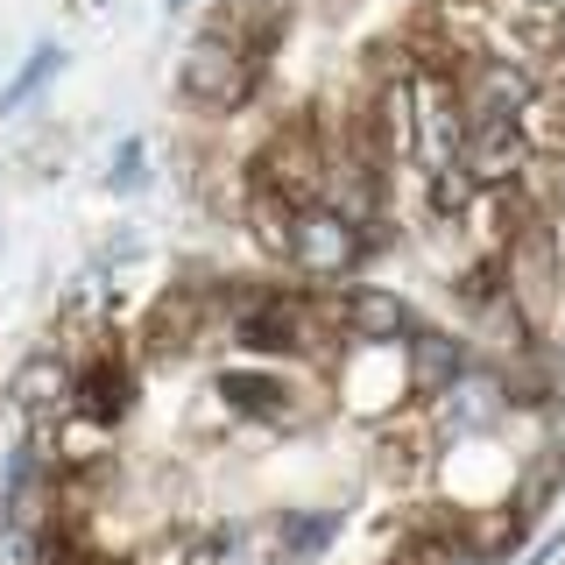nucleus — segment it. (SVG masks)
<instances>
[{
	"label": "nucleus",
	"mask_w": 565,
	"mask_h": 565,
	"mask_svg": "<svg viewBox=\"0 0 565 565\" xmlns=\"http://www.w3.org/2000/svg\"><path fill=\"white\" fill-rule=\"evenodd\" d=\"M544 78L523 57H502V50H473L467 71H459V99H467V120H523L537 106Z\"/></svg>",
	"instance_id": "5"
},
{
	"label": "nucleus",
	"mask_w": 565,
	"mask_h": 565,
	"mask_svg": "<svg viewBox=\"0 0 565 565\" xmlns=\"http://www.w3.org/2000/svg\"><path fill=\"white\" fill-rule=\"evenodd\" d=\"M367 120H375V141L388 149V163H417V85L411 71H382V85L367 93Z\"/></svg>",
	"instance_id": "12"
},
{
	"label": "nucleus",
	"mask_w": 565,
	"mask_h": 565,
	"mask_svg": "<svg viewBox=\"0 0 565 565\" xmlns=\"http://www.w3.org/2000/svg\"><path fill=\"white\" fill-rule=\"evenodd\" d=\"M424 199H431V220H467L481 205V184H473L467 163H446V170L424 177Z\"/></svg>",
	"instance_id": "19"
},
{
	"label": "nucleus",
	"mask_w": 565,
	"mask_h": 565,
	"mask_svg": "<svg viewBox=\"0 0 565 565\" xmlns=\"http://www.w3.org/2000/svg\"><path fill=\"white\" fill-rule=\"evenodd\" d=\"M220 396L234 403V411H247V417H290V396L297 388L276 375V367H226L220 375Z\"/></svg>",
	"instance_id": "16"
},
{
	"label": "nucleus",
	"mask_w": 565,
	"mask_h": 565,
	"mask_svg": "<svg viewBox=\"0 0 565 565\" xmlns=\"http://www.w3.org/2000/svg\"><path fill=\"white\" fill-rule=\"evenodd\" d=\"M282 29H290V0H226L212 35H226V43H241L247 57H269L282 43Z\"/></svg>",
	"instance_id": "14"
},
{
	"label": "nucleus",
	"mask_w": 565,
	"mask_h": 565,
	"mask_svg": "<svg viewBox=\"0 0 565 565\" xmlns=\"http://www.w3.org/2000/svg\"><path fill=\"white\" fill-rule=\"evenodd\" d=\"M0 565H50V530L0 516Z\"/></svg>",
	"instance_id": "20"
},
{
	"label": "nucleus",
	"mask_w": 565,
	"mask_h": 565,
	"mask_svg": "<svg viewBox=\"0 0 565 565\" xmlns=\"http://www.w3.org/2000/svg\"><path fill=\"white\" fill-rule=\"evenodd\" d=\"M184 8H191V0H170V14H184Z\"/></svg>",
	"instance_id": "23"
},
{
	"label": "nucleus",
	"mask_w": 565,
	"mask_h": 565,
	"mask_svg": "<svg viewBox=\"0 0 565 565\" xmlns=\"http://www.w3.org/2000/svg\"><path fill=\"white\" fill-rule=\"evenodd\" d=\"M297 212H305V205H290L282 191H262V184H247V234H255V247H262V255H282V262H290Z\"/></svg>",
	"instance_id": "17"
},
{
	"label": "nucleus",
	"mask_w": 565,
	"mask_h": 565,
	"mask_svg": "<svg viewBox=\"0 0 565 565\" xmlns=\"http://www.w3.org/2000/svg\"><path fill=\"white\" fill-rule=\"evenodd\" d=\"M516 8H544V14H558V8H565V0H516Z\"/></svg>",
	"instance_id": "22"
},
{
	"label": "nucleus",
	"mask_w": 565,
	"mask_h": 565,
	"mask_svg": "<svg viewBox=\"0 0 565 565\" xmlns=\"http://www.w3.org/2000/svg\"><path fill=\"white\" fill-rule=\"evenodd\" d=\"M141 184H149V141L128 135V141L114 149V163H106V191H114V199H135Z\"/></svg>",
	"instance_id": "21"
},
{
	"label": "nucleus",
	"mask_w": 565,
	"mask_h": 565,
	"mask_svg": "<svg viewBox=\"0 0 565 565\" xmlns=\"http://www.w3.org/2000/svg\"><path fill=\"white\" fill-rule=\"evenodd\" d=\"M467 340H452V332H438V326H417L411 340H403V388L424 403H438L446 388L467 375Z\"/></svg>",
	"instance_id": "11"
},
{
	"label": "nucleus",
	"mask_w": 565,
	"mask_h": 565,
	"mask_svg": "<svg viewBox=\"0 0 565 565\" xmlns=\"http://www.w3.org/2000/svg\"><path fill=\"white\" fill-rule=\"evenodd\" d=\"M509 375H494V367H467L446 396H438V424H446L452 438H488L494 424L509 417Z\"/></svg>",
	"instance_id": "10"
},
{
	"label": "nucleus",
	"mask_w": 565,
	"mask_h": 565,
	"mask_svg": "<svg viewBox=\"0 0 565 565\" xmlns=\"http://www.w3.org/2000/svg\"><path fill=\"white\" fill-rule=\"evenodd\" d=\"M71 367H78V417L120 431V424L135 417V367H128V353H120L114 326L93 332V340H78V361Z\"/></svg>",
	"instance_id": "6"
},
{
	"label": "nucleus",
	"mask_w": 565,
	"mask_h": 565,
	"mask_svg": "<svg viewBox=\"0 0 565 565\" xmlns=\"http://www.w3.org/2000/svg\"><path fill=\"white\" fill-rule=\"evenodd\" d=\"M247 184L282 191L290 205H318L326 184H332V149L318 141L311 120H290V128H276L255 156H247Z\"/></svg>",
	"instance_id": "3"
},
{
	"label": "nucleus",
	"mask_w": 565,
	"mask_h": 565,
	"mask_svg": "<svg viewBox=\"0 0 565 565\" xmlns=\"http://www.w3.org/2000/svg\"><path fill=\"white\" fill-rule=\"evenodd\" d=\"M411 85H417V170L431 177L459 163L473 120H467V99H459V78H446V71H411Z\"/></svg>",
	"instance_id": "7"
},
{
	"label": "nucleus",
	"mask_w": 565,
	"mask_h": 565,
	"mask_svg": "<svg viewBox=\"0 0 565 565\" xmlns=\"http://www.w3.org/2000/svg\"><path fill=\"white\" fill-rule=\"evenodd\" d=\"M57 64H64V50H57V43H50V35H43V43H29V57H22V71H14V78H8V85H0V120H14V114H29V106H35V99H43V85H50V78H57Z\"/></svg>",
	"instance_id": "18"
},
{
	"label": "nucleus",
	"mask_w": 565,
	"mask_h": 565,
	"mask_svg": "<svg viewBox=\"0 0 565 565\" xmlns=\"http://www.w3.org/2000/svg\"><path fill=\"white\" fill-rule=\"evenodd\" d=\"M340 509H282L269 530V565H311L326 558V544L340 537Z\"/></svg>",
	"instance_id": "13"
},
{
	"label": "nucleus",
	"mask_w": 565,
	"mask_h": 565,
	"mask_svg": "<svg viewBox=\"0 0 565 565\" xmlns=\"http://www.w3.org/2000/svg\"><path fill=\"white\" fill-rule=\"evenodd\" d=\"M332 326H347V340H367V347H396L417 332V311L403 305L396 290H375V282H353V290H340L326 305Z\"/></svg>",
	"instance_id": "8"
},
{
	"label": "nucleus",
	"mask_w": 565,
	"mask_h": 565,
	"mask_svg": "<svg viewBox=\"0 0 565 565\" xmlns=\"http://www.w3.org/2000/svg\"><path fill=\"white\" fill-rule=\"evenodd\" d=\"M459 163L473 170V184H481V191H502V184H523V177H530L537 149H530L523 120H473L467 149H459Z\"/></svg>",
	"instance_id": "9"
},
{
	"label": "nucleus",
	"mask_w": 565,
	"mask_h": 565,
	"mask_svg": "<svg viewBox=\"0 0 565 565\" xmlns=\"http://www.w3.org/2000/svg\"><path fill=\"white\" fill-rule=\"evenodd\" d=\"M502 282L509 297L530 311V326H544L552 318V305L565 297V234L552 212H537V220H523L516 234H509L502 247Z\"/></svg>",
	"instance_id": "2"
},
{
	"label": "nucleus",
	"mask_w": 565,
	"mask_h": 565,
	"mask_svg": "<svg viewBox=\"0 0 565 565\" xmlns=\"http://www.w3.org/2000/svg\"><path fill=\"white\" fill-rule=\"evenodd\" d=\"M199 290H177V297H156L149 305V326H141V353L149 361H184L191 340H199Z\"/></svg>",
	"instance_id": "15"
},
{
	"label": "nucleus",
	"mask_w": 565,
	"mask_h": 565,
	"mask_svg": "<svg viewBox=\"0 0 565 565\" xmlns=\"http://www.w3.org/2000/svg\"><path fill=\"white\" fill-rule=\"evenodd\" d=\"M177 93L184 106H199V114H241L247 99L262 93V57H247L241 43H226V35H199V43L177 57Z\"/></svg>",
	"instance_id": "1"
},
{
	"label": "nucleus",
	"mask_w": 565,
	"mask_h": 565,
	"mask_svg": "<svg viewBox=\"0 0 565 565\" xmlns=\"http://www.w3.org/2000/svg\"><path fill=\"white\" fill-rule=\"evenodd\" d=\"M375 255V234H367L353 212H340L332 199H318L297 212V241H290V269H305L311 282H347L361 262Z\"/></svg>",
	"instance_id": "4"
}]
</instances>
